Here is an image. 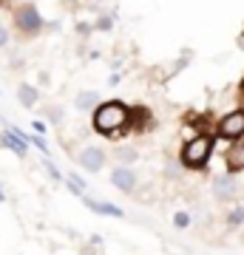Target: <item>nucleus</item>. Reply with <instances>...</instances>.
Wrapping results in <instances>:
<instances>
[{"instance_id": "14", "label": "nucleus", "mask_w": 244, "mask_h": 255, "mask_svg": "<svg viewBox=\"0 0 244 255\" xmlns=\"http://www.w3.org/2000/svg\"><path fill=\"white\" fill-rule=\"evenodd\" d=\"M227 221H230V224H244V210H242V207H236L233 213L227 216Z\"/></svg>"}, {"instance_id": "2", "label": "nucleus", "mask_w": 244, "mask_h": 255, "mask_svg": "<svg viewBox=\"0 0 244 255\" xmlns=\"http://www.w3.org/2000/svg\"><path fill=\"white\" fill-rule=\"evenodd\" d=\"M213 153V139L210 136H196L182 147V164L185 167H202Z\"/></svg>"}, {"instance_id": "11", "label": "nucleus", "mask_w": 244, "mask_h": 255, "mask_svg": "<svg viewBox=\"0 0 244 255\" xmlns=\"http://www.w3.org/2000/svg\"><path fill=\"white\" fill-rule=\"evenodd\" d=\"M17 100H20V105H23V108H31V105L37 102V91L31 88V85H26V82H23V85L17 88Z\"/></svg>"}, {"instance_id": "1", "label": "nucleus", "mask_w": 244, "mask_h": 255, "mask_svg": "<svg viewBox=\"0 0 244 255\" xmlns=\"http://www.w3.org/2000/svg\"><path fill=\"white\" fill-rule=\"evenodd\" d=\"M128 119H131V108L122 105L119 100L102 102V105H97V111H94V128H97L100 133H105V136L117 133L119 128H125Z\"/></svg>"}, {"instance_id": "6", "label": "nucleus", "mask_w": 244, "mask_h": 255, "mask_svg": "<svg viewBox=\"0 0 244 255\" xmlns=\"http://www.w3.org/2000/svg\"><path fill=\"white\" fill-rule=\"evenodd\" d=\"M227 167H230L233 173L244 170V136H239L233 142V147L227 150Z\"/></svg>"}, {"instance_id": "12", "label": "nucleus", "mask_w": 244, "mask_h": 255, "mask_svg": "<svg viewBox=\"0 0 244 255\" xmlns=\"http://www.w3.org/2000/svg\"><path fill=\"white\" fill-rule=\"evenodd\" d=\"M213 190H216L222 199H227L230 193H236V182L233 179H216V182H213Z\"/></svg>"}, {"instance_id": "21", "label": "nucleus", "mask_w": 244, "mask_h": 255, "mask_svg": "<svg viewBox=\"0 0 244 255\" xmlns=\"http://www.w3.org/2000/svg\"><path fill=\"white\" fill-rule=\"evenodd\" d=\"M0 201H3V190H0Z\"/></svg>"}, {"instance_id": "22", "label": "nucleus", "mask_w": 244, "mask_h": 255, "mask_svg": "<svg viewBox=\"0 0 244 255\" xmlns=\"http://www.w3.org/2000/svg\"><path fill=\"white\" fill-rule=\"evenodd\" d=\"M242 91H244V80H242Z\"/></svg>"}, {"instance_id": "10", "label": "nucleus", "mask_w": 244, "mask_h": 255, "mask_svg": "<svg viewBox=\"0 0 244 255\" xmlns=\"http://www.w3.org/2000/svg\"><path fill=\"white\" fill-rule=\"evenodd\" d=\"M3 145L9 147L11 153H17V156H26V142L20 136H14L11 130H6V136H3Z\"/></svg>"}, {"instance_id": "7", "label": "nucleus", "mask_w": 244, "mask_h": 255, "mask_svg": "<svg viewBox=\"0 0 244 255\" xmlns=\"http://www.w3.org/2000/svg\"><path fill=\"white\" fill-rule=\"evenodd\" d=\"M111 184L114 187H119V190H125V193H131L136 187V176L128 170V167H117L114 173H111Z\"/></svg>"}, {"instance_id": "18", "label": "nucleus", "mask_w": 244, "mask_h": 255, "mask_svg": "<svg viewBox=\"0 0 244 255\" xmlns=\"http://www.w3.org/2000/svg\"><path fill=\"white\" fill-rule=\"evenodd\" d=\"M48 119H51V122H60V119H63V111L51 108V111H48Z\"/></svg>"}, {"instance_id": "3", "label": "nucleus", "mask_w": 244, "mask_h": 255, "mask_svg": "<svg viewBox=\"0 0 244 255\" xmlns=\"http://www.w3.org/2000/svg\"><path fill=\"white\" fill-rule=\"evenodd\" d=\"M219 136L225 139H239L244 136V111H233L219 122Z\"/></svg>"}, {"instance_id": "20", "label": "nucleus", "mask_w": 244, "mask_h": 255, "mask_svg": "<svg viewBox=\"0 0 244 255\" xmlns=\"http://www.w3.org/2000/svg\"><path fill=\"white\" fill-rule=\"evenodd\" d=\"M6 43H9V31L0 26V46H6Z\"/></svg>"}, {"instance_id": "15", "label": "nucleus", "mask_w": 244, "mask_h": 255, "mask_svg": "<svg viewBox=\"0 0 244 255\" xmlns=\"http://www.w3.org/2000/svg\"><path fill=\"white\" fill-rule=\"evenodd\" d=\"M119 159H122V162H134V159H136V150L125 147V150H119Z\"/></svg>"}, {"instance_id": "16", "label": "nucleus", "mask_w": 244, "mask_h": 255, "mask_svg": "<svg viewBox=\"0 0 244 255\" xmlns=\"http://www.w3.org/2000/svg\"><path fill=\"white\" fill-rule=\"evenodd\" d=\"M188 224H190L188 213H176V227H188Z\"/></svg>"}, {"instance_id": "5", "label": "nucleus", "mask_w": 244, "mask_h": 255, "mask_svg": "<svg viewBox=\"0 0 244 255\" xmlns=\"http://www.w3.org/2000/svg\"><path fill=\"white\" fill-rule=\"evenodd\" d=\"M80 164L85 170H91V173H97L102 164H105V153H102L100 147H85L80 153Z\"/></svg>"}, {"instance_id": "19", "label": "nucleus", "mask_w": 244, "mask_h": 255, "mask_svg": "<svg viewBox=\"0 0 244 255\" xmlns=\"http://www.w3.org/2000/svg\"><path fill=\"white\" fill-rule=\"evenodd\" d=\"M45 170H48V173L54 176V179H60V170H57V167H54L51 162H45Z\"/></svg>"}, {"instance_id": "17", "label": "nucleus", "mask_w": 244, "mask_h": 255, "mask_svg": "<svg viewBox=\"0 0 244 255\" xmlns=\"http://www.w3.org/2000/svg\"><path fill=\"white\" fill-rule=\"evenodd\" d=\"M28 142H31V145H34V147H40L43 153H45V150H48V147H45V142H43V139H40V136H28Z\"/></svg>"}, {"instance_id": "13", "label": "nucleus", "mask_w": 244, "mask_h": 255, "mask_svg": "<svg viewBox=\"0 0 244 255\" xmlns=\"http://www.w3.org/2000/svg\"><path fill=\"white\" fill-rule=\"evenodd\" d=\"M145 119H148V111H145V108H134V111H131V119H128V125H131V128H142Z\"/></svg>"}, {"instance_id": "9", "label": "nucleus", "mask_w": 244, "mask_h": 255, "mask_svg": "<svg viewBox=\"0 0 244 255\" xmlns=\"http://www.w3.org/2000/svg\"><path fill=\"white\" fill-rule=\"evenodd\" d=\"M97 105H100V94H94V91L77 94V111H91V108H97Z\"/></svg>"}, {"instance_id": "4", "label": "nucleus", "mask_w": 244, "mask_h": 255, "mask_svg": "<svg viewBox=\"0 0 244 255\" xmlns=\"http://www.w3.org/2000/svg\"><path fill=\"white\" fill-rule=\"evenodd\" d=\"M17 26L23 28L26 34H34V31H40L43 20H40V14H37L34 6H23V9L17 11Z\"/></svg>"}, {"instance_id": "8", "label": "nucleus", "mask_w": 244, "mask_h": 255, "mask_svg": "<svg viewBox=\"0 0 244 255\" xmlns=\"http://www.w3.org/2000/svg\"><path fill=\"white\" fill-rule=\"evenodd\" d=\"M85 201V207L94 210V213H100V216H114V219H122V210L114 207V204H105V201H94V199H82Z\"/></svg>"}]
</instances>
